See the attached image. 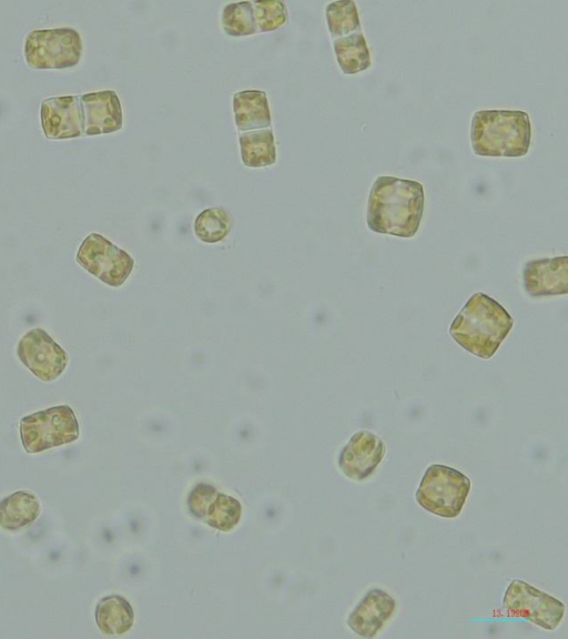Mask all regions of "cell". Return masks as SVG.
Segmentation results:
<instances>
[{
    "mask_svg": "<svg viewBox=\"0 0 568 639\" xmlns=\"http://www.w3.org/2000/svg\"><path fill=\"white\" fill-rule=\"evenodd\" d=\"M75 261L83 270L112 287L121 286L134 266L129 253L98 233L85 236Z\"/></svg>",
    "mask_w": 568,
    "mask_h": 639,
    "instance_id": "7",
    "label": "cell"
},
{
    "mask_svg": "<svg viewBox=\"0 0 568 639\" xmlns=\"http://www.w3.org/2000/svg\"><path fill=\"white\" fill-rule=\"evenodd\" d=\"M395 610V599L385 590L373 588L352 610L347 625L358 636L373 638L392 619Z\"/></svg>",
    "mask_w": 568,
    "mask_h": 639,
    "instance_id": "13",
    "label": "cell"
},
{
    "mask_svg": "<svg viewBox=\"0 0 568 639\" xmlns=\"http://www.w3.org/2000/svg\"><path fill=\"white\" fill-rule=\"evenodd\" d=\"M79 97L84 116V135L108 134L122 128L121 102L114 91L104 90Z\"/></svg>",
    "mask_w": 568,
    "mask_h": 639,
    "instance_id": "15",
    "label": "cell"
},
{
    "mask_svg": "<svg viewBox=\"0 0 568 639\" xmlns=\"http://www.w3.org/2000/svg\"><path fill=\"white\" fill-rule=\"evenodd\" d=\"M20 439L28 454H39L67 445L80 436L74 410L69 405L52 406L20 419Z\"/></svg>",
    "mask_w": 568,
    "mask_h": 639,
    "instance_id": "5",
    "label": "cell"
},
{
    "mask_svg": "<svg viewBox=\"0 0 568 639\" xmlns=\"http://www.w3.org/2000/svg\"><path fill=\"white\" fill-rule=\"evenodd\" d=\"M186 504L194 518L223 532L234 529L242 515V505L236 498L205 483L193 487Z\"/></svg>",
    "mask_w": 568,
    "mask_h": 639,
    "instance_id": "10",
    "label": "cell"
},
{
    "mask_svg": "<svg viewBox=\"0 0 568 639\" xmlns=\"http://www.w3.org/2000/svg\"><path fill=\"white\" fill-rule=\"evenodd\" d=\"M514 321L494 298L473 294L449 326V334L473 355L488 359L511 331Z\"/></svg>",
    "mask_w": 568,
    "mask_h": 639,
    "instance_id": "2",
    "label": "cell"
},
{
    "mask_svg": "<svg viewBox=\"0 0 568 639\" xmlns=\"http://www.w3.org/2000/svg\"><path fill=\"white\" fill-rule=\"evenodd\" d=\"M333 47L343 73L355 74L371 65V54L362 30L334 39Z\"/></svg>",
    "mask_w": 568,
    "mask_h": 639,
    "instance_id": "20",
    "label": "cell"
},
{
    "mask_svg": "<svg viewBox=\"0 0 568 639\" xmlns=\"http://www.w3.org/2000/svg\"><path fill=\"white\" fill-rule=\"evenodd\" d=\"M233 113L236 128L242 132L263 130L272 123L267 97L261 90H244L235 93Z\"/></svg>",
    "mask_w": 568,
    "mask_h": 639,
    "instance_id": "16",
    "label": "cell"
},
{
    "mask_svg": "<svg viewBox=\"0 0 568 639\" xmlns=\"http://www.w3.org/2000/svg\"><path fill=\"white\" fill-rule=\"evenodd\" d=\"M325 16L329 33L334 39L362 30L357 7L352 0L329 2L326 6Z\"/></svg>",
    "mask_w": 568,
    "mask_h": 639,
    "instance_id": "22",
    "label": "cell"
},
{
    "mask_svg": "<svg viewBox=\"0 0 568 639\" xmlns=\"http://www.w3.org/2000/svg\"><path fill=\"white\" fill-rule=\"evenodd\" d=\"M80 33L69 27L33 30L24 41V59L32 69H65L77 65L82 57Z\"/></svg>",
    "mask_w": 568,
    "mask_h": 639,
    "instance_id": "6",
    "label": "cell"
},
{
    "mask_svg": "<svg viewBox=\"0 0 568 639\" xmlns=\"http://www.w3.org/2000/svg\"><path fill=\"white\" fill-rule=\"evenodd\" d=\"M231 229V215L223 207L206 209L194 221V234L204 243L223 241L230 234Z\"/></svg>",
    "mask_w": 568,
    "mask_h": 639,
    "instance_id": "21",
    "label": "cell"
},
{
    "mask_svg": "<svg viewBox=\"0 0 568 639\" xmlns=\"http://www.w3.org/2000/svg\"><path fill=\"white\" fill-rule=\"evenodd\" d=\"M221 26L230 37L257 33L252 1L226 4L222 11Z\"/></svg>",
    "mask_w": 568,
    "mask_h": 639,
    "instance_id": "23",
    "label": "cell"
},
{
    "mask_svg": "<svg viewBox=\"0 0 568 639\" xmlns=\"http://www.w3.org/2000/svg\"><path fill=\"white\" fill-rule=\"evenodd\" d=\"M41 125L47 139L84 135V116L79 95L50 97L41 102Z\"/></svg>",
    "mask_w": 568,
    "mask_h": 639,
    "instance_id": "12",
    "label": "cell"
},
{
    "mask_svg": "<svg viewBox=\"0 0 568 639\" xmlns=\"http://www.w3.org/2000/svg\"><path fill=\"white\" fill-rule=\"evenodd\" d=\"M17 355L23 366L45 383L57 379L69 362L67 352L40 327L23 334L17 345Z\"/></svg>",
    "mask_w": 568,
    "mask_h": 639,
    "instance_id": "9",
    "label": "cell"
},
{
    "mask_svg": "<svg viewBox=\"0 0 568 639\" xmlns=\"http://www.w3.org/2000/svg\"><path fill=\"white\" fill-rule=\"evenodd\" d=\"M470 479L445 465H430L420 480L415 498L419 506L443 518H456L470 491Z\"/></svg>",
    "mask_w": 568,
    "mask_h": 639,
    "instance_id": "4",
    "label": "cell"
},
{
    "mask_svg": "<svg viewBox=\"0 0 568 639\" xmlns=\"http://www.w3.org/2000/svg\"><path fill=\"white\" fill-rule=\"evenodd\" d=\"M242 162L247 168H263L276 162L274 134L271 129L254 130L239 135Z\"/></svg>",
    "mask_w": 568,
    "mask_h": 639,
    "instance_id": "19",
    "label": "cell"
},
{
    "mask_svg": "<svg viewBox=\"0 0 568 639\" xmlns=\"http://www.w3.org/2000/svg\"><path fill=\"white\" fill-rule=\"evenodd\" d=\"M523 280L526 292L534 297L567 294V255L527 262L523 271Z\"/></svg>",
    "mask_w": 568,
    "mask_h": 639,
    "instance_id": "14",
    "label": "cell"
},
{
    "mask_svg": "<svg viewBox=\"0 0 568 639\" xmlns=\"http://www.w3.org/2000/svg\"><path fill=\"white\" fill-rule=\"evenodd\" d=\"M98 628L108 636L128 632L134 621L131 604L122 596L113 594L99 600L94 611Z\"/></svg>",
    "mask_w": 568,
    "mask_h": 639,
    "instance_id": "18",
    "label": "cell"
},
{
    "mask_svg": "<svg viewBox=\"0 0 568 639\" xmlns=\"http://www.w3.org/2000/svg\"><path fill=\"white\" fill-rule=\"evenodd\" d=\"M41 513L38 497L18 490L0 500V527L8 531L21 530L33 524Z\"/></svg>",
    "mask_w": 568,
    "mask_h": 639,
    "instance_id": "17",
    "label": "cell"
},
{
    "mask_svg": "<svg viewBox=\"0 0 568 639\" xmlns=\"http://www.w3.org/2000/svg\"><path fill=\"white\" fill-rule=\"evenodd\" d=\"M424 204L422 183L379 175L369 191L367 226L375 233L413 237L419 229Z\"/></svg>",
    "mask_w": 568,
    "mask_h": 639,
    "instance_id": "1",
    "label": "cell"
},
{
    "mask_svg": "<svg viewBox=\"0 0 568 639\" xmlns=\"http://www.w3.org/2000/svg\"><path fill=\"white\" fill-rule=\"evenodd\" d=\"M503 605L509 617L527 619L549 631L560 625L566 609L557 598L518 579L509 584Z\"/></svg>",
    "mask_w": 568,
    "mask_h": 639,
    "instance_id": "8",
    "label": "cell"
},
{
    "mask_svg": "<svg viewBox=\"0 0 568 639\" xmlns=\"http://www.w3.org/2000/svg\"><path fill=\"white\" fill-rule=\"evenodd\" d=\"M257 32H268L281 28L287 20L283 1H252Z\"/></svg>",
    "mask_w": 568,
    "mask_h": 639,
    "instance_id": "24",
    "label": "cell"
},
{
    "mask_svg": "<svg viewBox=\"0 0 568 639\" xmlns=\"http://www.w3.org/2000/svg\"><path fill=\"white\" fill-rule=\"evenodd\" d=\"M531 133L529 114L520 110H479L470 123L471 148L480 156H524Z\"/></svg>",
    "mask_w": 568,
    "mask_h": 639,
    "instance_id": "3",
    "label": "cell"
},
{
    "mask_svg": "<svg viewBox=\"0 0 568 639\" xmlns=\"http://www.w3.org/2000/svg\"><path fill=\"white\" fill-rule=\"evenodd\" d=\"M385 455L384 440L369 430H358L341 450L338 467L349 479L363 481L376 470Z\"/></svg>",
    "mask_w": 568,
    "mask_h": 639,
    "instance_id": "11",
    "label": "cell"
}]
</instances>
